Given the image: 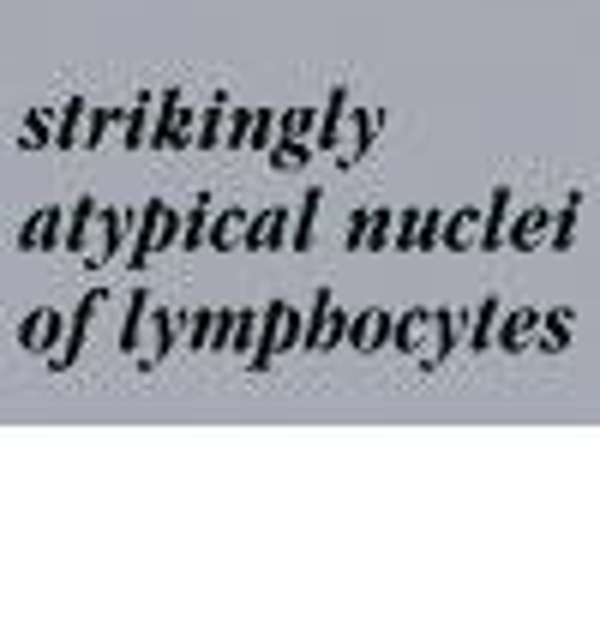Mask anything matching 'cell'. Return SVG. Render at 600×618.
Wrapping results in <instances>:
<instances>
[{"label": "cell", "mask_w": 600, "mask_h": 618, "mask_svg": "<svg viewBox=\"0 0 600 618\" xmlns=\"http://www.w3.org/2000/svg\"><path fill=\"white\" fill-rule=\"evenodd\" d=\"M450 336H457V325L438 313H408L397 325V348H408V355H420V366H445V348Z\"/></svg>", "instance_id": "obj_1"}, {"label": "cell", "mask_w": 600, "mask_h": 618, "mask_svg": "<svg viewBox=\"0 0 600 618\" xmlns=\"http://www.w3.org/2000/svg\"><path fill=\"white\" fill-rule=\"evenodd\" d=\"M169 241H174V211L169 204H151V211H144V241H139L133 264H151V253H163Z\"/></svg>", "instance_id": "obj_2"}, {"label": "cell", "mask_w": 600, "mask_h": 618, "mask_svg": "<svg viewBox=\"0 0 600 618\" xmlns=\"http://www.w3.org/2000/svg\"><path fill=\"white\" fill-rule=\"evenodd\" d=\"M288 336H295V313H288V306H271V313H265V343H258L253 366H271V355L288 343Z\"/></svg>", "instance_id": "obj_3"}, {"label": "cell", "mask_w": 600, "mask_h": 618, "mask_svg": "<svg viewBox=\"0 0 600 618\" xmlns=\"http://www.w3.org/2000/svg\"><path fill=\"white\" fill-rule=\"evenodd\" d=\"M445 246H450V253H468V246H487V216H480V211H462L457 223L445 229Z\"/></svg>", "instance_id": "obj_4"}, {"label": "cell", "mask_w": 600, "mask_h": 618, "mask_svg": "<svg viewBox=\"0 0 600 618\" xmlns=\"http://www.w3.org/2000/svg\"><path fill=\"white\" fill-rule=\"evenodd\" d=\"M547 223H552L547 211H522V223L510 229V246H517V253H535V246L547 241Z\"/></svg>", "instance_id": "obj_5"}, {"label": "cell", "mask_w": 600, "mask_h": 618, "mask_svg": "<svg viewBox=\"0 0 600 618\" xmlns=\"http://www.w3.org/2000/svg\"><path fill=\"white\" fill-rule=\"evenodd\" d=\"M54 234H61V211H42V216H31V229L19 234V246H24V253H37V246H49Z\"/></svg>", "instance_id": "obj_6"}, {"label": "cell", "mask_w": 600, "mask_h": 618, "mask_svg": "<svg viewBox=\"0 0 600 618\" xmlns=\"http://www.w3.org/2000/svg\"><path fill=\"white\" fill-rule=\"evenodd\" d=\"M54 331H61V313H31V325L19 331V343H24V348H49Z\"/></svg>", "instance_id": "obj_7"}, {"label": "cell", "mask_w": 600, "mask_h": 618, "mask_svg": "<svg viewBox=\"0 0 600 618\" xmlns=\"http://www.w3.org/2000/svg\"><path fill=\"white\" fill-rule=\"evenodd\" d=\"M385 331H390V318H385V313H367V318L355 325V355H373V348L385 343Z\"/></svg>", "instance_id": "obj_8"}, {"label": "cell", "mask_w": 600, "mask_h": 618, "mask_svg": "<svg viewBox=\"0 0 600 618\" xmlns=\"http://www.w3.org/2000/svg\"><path fill=\"white\" fill-rule=\"evenodd\" d=\"M211 246H246V216L241 211H228V216H216V229H211Z\"/></svg>", "instance_id": "obj_9"}, {"label": "cell", "mask_w": 600, "mask_h": 618, "mask_svg": "<svg viewBox=\"0 0 600 618\" xmlns=\"http://www.w3.org/2000/svg\"><path fill=\"white\" fill-rule=\"evenodd\" d=\"M283 223H288V216H283V211H271V216H265V223H258V229H246V241H253L258 253H265V246H283V234H288Z\"/></svg>", "instance_id": "obj_10"}, {"label": "cell", "mask_w": 600, "mask_h": 618, "mask_svg": "<svg viewBox=\"0 0 600 618\" xmlns=\"http://www.w3.org/2000/svg\"><path fill=\"white\" fill-rule=\"evenodd\" d=\"M535 331H540V313H517V318H510V325H505V336H499V343H505V348H522Z\"/></svg>", "instance_id": "obj_11"}, {"label": "cell", "mask_w": 600, "mask_h": 618, "mask_svg": "<svg viewBox=\"0 0 600 618\" xmlns=\"http://www.w3.org/2000/svg\"><path fill=\"white\" fill-rule=\"evenodd\" d=\"M318 199H325V193H306V204H301V229H295V246H313V216H318Z\"/></svg>", "instance_id": "obj_12"}, {"label": "cell", "mask_w": 600, "mask_h": 618, "mask_svg": "<svg viewBox=\"0 0 600 618\" xmlns=\"http://www.w3.org/2000/svg\"><path fill=\"white\" fill-rule=\"evenodd\" d=\"M492 331H499V301H487V306H480V325H475V348H487V343H492Z\"/></svg>", "instance_id": "obj_13"}, {"label": "cell", "mask_w": 600, "mask_h": 618, "mask_svg": "<svg viewBox=\"0 0 600 618\" xmlns=\"http://www.w3.org/2000/svg\"><path fill=\"white\" fill-rule=\"evenodd\" d=\"M570 343V313H552V325H547V348H565Z\"/></svg>", "instance_id": "obj_14"}, {"label": "cell", "mask_w": 600, "mask_h": 618, "mask_svg": "<svg viewBox=\"0 0 600 618\" xmlns=\"http://www.w3.org/2000/svg\"><path fill=\"white\" fill-rule=\"evenodd\" d=\"M204 223H211V216H204V199H199V211H193V229H186L181 241H186V246H204V234H211Z\"/></svg>", "instance_id": "obj_15"}, {"label": "cell", "mask_w": 600, "mask_h": 618, "mask_svg": "<svg viewBox=\"0 0 600 618\" xmlns=\"http://www.w3.org/2000/svg\"><path fill=\"white\" fill-rule=\"evenodd\" d=\"M295 163H306V144H295V139H288L283 151H276V169H295Z\"/></svg>", "instance_id": "obj_16"}]
</instances>
